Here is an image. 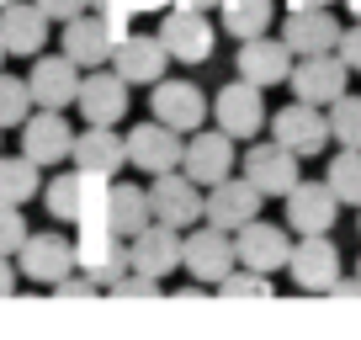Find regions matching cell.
Returning <instances> with one entry per match:
<instances>
[{
    "label": "cell",
    "mask_w": 361,
    "mask_h": 340,
    "mask_svg": "<svg viewBox=\"0 0 361 340\" xmlns=\"http://www.w3.org/2000/svg\"><path fill=\"white\" fill-rule=\"evenodd\" d=\"M335 37H340V22L329 16V6H298V11H287V22H282V43H287L293 59L335 54Z\"/></svg>",
    "instance_id": "44dd1931"
},
{
    "label": "cell",
    "mask_w": 361,
    "mask_h": 340,
    "mask_svg": "<svg viewBox=\"0 0 361 340\" xmlns=\"http://www.w3.org/2000/svg\"><path fill=\"white\" fill-rule=\"evenodd\" d=\"M180 266L197 277V282H218V277L234 266V239H228V229H192V234L180 239Z\"/></svg>",
    "instance_id": "ffe728a7"
},
{
    "label": "cell",
    "mask_w": 361,
    "mask_h": 340,
    "mask_svg": "<svg viewBox=\"0 0 361 340\" xmlns=\"http://www.w3.org/2000/svg\"><path fill=\"white\" fill-rule=\"evenodd\" d=\"M32 6H37L43 16H48V22H69L75 11H85L90 0H32Z\"/></svg>",
    "instance_id": "8d00e7d4"
},
{
    "label": "cell",
    "mask_w": 361,
    "mask_h": 340,
    "mask_svg": "<svg viewBox=\"0 0 361 340\" xmlns=\"http://www.w3.org/2000/svg\"><path fill=\"white\" fill-rule=\"evenodd\" d=\"M102 192H106V176H90V170H64L48 181V213L59 224H80L85 213L102 207Z\"/></svg>",
    "instance_id": "d6986e66"
},
{
    "label": "cell",
    "mask_w": 361,
    "mask_h": 340,
    "mask_svg": "<svg viewBox=\"0 0 361 340\" xmlns=\"http://www.w3.org/2000/svg\"><path fill=\"white\" fill-rule=\"evenodd\" d=\"M266 128H271V144L293 149L298 159L319 154V149L329 144V123H324V107H308V102H287L282 112H271V117H266Z\"/></svg>",
    "instance_id": "3957f363"
},
{
    "label": "cell",
    "mask_w": 361,
    "mask_h": 340,
    "mask_svg": "<svg viewBox=\"0 0 361 340\" xmlns=\"http://www.w3.org/2000/svg\"><path fill=\"white\" fill-rule=\"evenodd\" d=\"M149 112H154V123L176 128V133H192V128L207 123V96L197 91L192 80H154V96H149Z\"/></svg>",
    "instance_id": "4fadbf2b"
},
{
    "label": "cell",
    "mask_w": 361,
    "mask_h": 340,
    "mask_svg": "<svg viewBox=\"0 0 361 340\" xmlns=\"http://www.w3.org/2000/svg\"><path fill=\"white\" fill-rule=\"evenodd\" d=\"M16 261H22V277L27 282H43V287H54L59 277H69L75 272V239L69 234H27L22 245H16Z\"/></svg>",
    "instance_id": "9c48e42d"
},
{
    "label": "cell",
    "mask_w": 361,
    "mask_h": 340,
    "mask_svg": "<svg viewBox=\"0 0 361 340\" xmlns=\"http://www.w3.org/2000/svg\"><path fill=\"white\" fill-rule=\"evenodd\" d=\"M218 16H224L228 37H260L271 27V16H276V6L271 0H218Z\"/></svg>",
    "instance_id": "f1b7e54d"
},
{
    "label": "cell",
    "mask_w": 361,
    "mask_h": 340,
    "mask_svg": "<svg viewBox=\"0 0 361 340\" xmlns=\"http://www.w3.org/2000/svg\"><path fill=\"white\" fill-rule=\"evenodd\" d=\"M69 107H80L85 123L112 128V123H123V112H128V80H117L106 64L80 69V85H75V102Z\"/></svg>",
    "instance_id": "5b68a950"
},
{
    "label": "cell",
    "mask_w": 361,
    "mask_h": 340,
    "mask_svg": "<svg viewBox=\"0 0 361 340\" xmlns=\"http://www.w3.org/2000/svg\"><path fill=\"white\" fill-rule=\"evenodd\" d=\"M149 0H90V11L102 16V22H112L117 32H128V27H133V16L144 11Z\"/></svg>",
    "instance_id": "836d02e7"
},
{
    "label": "cell",
    "mask_w": 361,
    "mask_h": 340,
    "mask_svg": "<svg viewBox=\"0 0 361 340\" xmlns=\"http://www.w3.org/2000/svg\"><path fill=\"white\" fill-rule=\"evenodd\" d=\"M102 224L112 229L117 239H133L138 229L149 224V197H144V186H133V181H106V192H102Z\"/></svg>",
    "instance_id": "4316f807"
},
{
    "label": "cell",
    "mask_w": 361,
    "mask_h": 340,
    "mask_svg": "<svg viewBox=\"0 0 361 340\" xmlns=\"http://www.w3.org/2000/svg\"><path fill=\"white\" fill-rule=\"evenodd\" d=\"M287 69H293V54H287V43L282 37H245L239 43V80H250V85H282L287 80Z\"/></svg>",
    "instance_id": "484cf974"
},
{
    "label": "cell",
    "mask_w": 361,
    "mask_h": 340,
    "mask_svg": "<svg viewBox=\"0 0 361 340\" xmlns=\"http://www.w3.org/2000/svg\"><path fill=\"white\" fill-rule=\"evenodd\" d=\"M239 165H245V181L255 186L260 197H282V192H293V186L303 181V159H298L293 149H282V144H255Z\"/></svg>",
    "instance_id": "8fae6325"
},
{
    "label": "cell",
    "mask_w": 361,
    "mask_h": 340,
    "mask_svg": "<svg viewBox=\"0 0 361 340\" xmlns=\"http://www.w3.org/2000/svg\"><path fill=\"white\" fill-rule=\"evenodd\" d=\"M69 159H75V170H90V176H106V181H112L117 170L128 165L123 159V133H117V128H102V123H85V133H75V144H69Z\"/></svg>",
    "instance_id": "d4e9b609"
},
{
    "label": "cell",
    "mask_w": 361,
    "mask_h": 340,
    "mask_svg": "<svg viewBox=\"0 0 361 340\" xmlns=\"http://www.w3.org/2000/svg\"><path fill=\"white\" fill-rule=\"evenodd\" d=\"M282 202H287V229L293 234H329L335 229L340 202L329 197L324 181H298L293 192H282Z\"/></svg>",
    "instance_id": "603a6c76"
},
{
    "label": "cell",
    "mask_w": 361,
    "mask_h": 340,
    "mask_svg": "<svg viewBox=\"0 0 361 340\" xmlns=\"http://www.w3.org/2000/svg\"><path fill=\"white\" fill-rule=\"evenodd\" d=\"M356 282H361V266H356Z\"/></svg>",
    "instance_id": "7bdbcfd3"
},
{
    "label": "cell",
    "mask_w": 361,
    "mask_h": 340,
    "mask_svg": "<svg viewBox=\"0 0 361 340\" xmlns=\"http://www.w3.org/2000/svg\"><path fill=\"white\" fill-rule=\"evenodd\" d=\"M324 186H329V197H335V202L361 207V149H340V154L329 159Z\"/></svg>",
    "instance_id": "f546056e"
},
{
    "label": "cell",
    "mask_w": 361,
    "mask_h": 340,
    "mask_svg": "<svg viewBox=\"0 0 361 340\" xmlns=\"http://www.w3.org/2000/svg\"><path fill=\"white\" fill-rule=\"evenodd\" d=\"M0 64H6V43H0Z\"/></svg>",
    "instance_id": "b9f144b4"
},
{
    "label": "cell",
    "mask_w": 361,
    "mask_h": 340,
    "mask_svg": "<svg viewBox=\"0 0 361 340\" xmlns=\"http://www.w3.org/2000/svg\"><path fill=\"white\" fill-rule=\"evenodd\" d=\"M43 192V176H37V165L27 154H0V202H32V197Z\"/></svg>",
    "instance_id": "83f0119b"
},
{
    "label": "cell",
    "mask_w": 361,
    "mask_h": 340,
    "mask_svg": "<svg viewBox=\"0 0 361 340\" xmlns=\"http://www.w3.org/2000/svg\"><path fill=\"white\" fill-rule=\"evenodd\" d=\"M0 43H6V54H43L48 43V16L37 11L32 0H0Z\"/></svg>",
    "instance_id": "cb8c5ba5"
},
{
    "label": "cell",
    "mask_w": 361,
    "mask_h": 340,
    "mask_svg": "<svg viewBox=\"0 0 361 340\" xmlns=\"http://www.w3.org/2000/svg\"><path fill=\"white\" fill-rule=\"evenodd\" d=\"M27 112H32L27 80H16V75H0V128H16Z\"/></svg>",
    "instance_id": "d6a6232c"
},
{
    "label": "cell",
    "mask_w": 361,
    "mask_h": 340,
    "mask_svg": "<svg viewBox=\"0 0 361 340\" xmlns=\"http://www.w3.org/2000/svg\"><path fill=\"white\" fill-rule=\"evenodd\" d=\"M149 6H154V0H149Z\"/></svg>",
    "instance_id": "ee69618b"
},
{
    "label": "cell",
    "mask_w": 361,
    "mask_h": 340,
    "mask_svg": "<svg viewBox=\"0 0 361 340\" xmlns=\"http://www.w3.org/2000/svg\"><path fill=\"white\" fill-rule=\"evenodd\" d=\"M234 138L224 128H192V133L180 138V176L197 186H213L224 176H234Z\"/></svg>",
    "instance_id": "6da1fadb"
},
{
    "label": "cell",
    "mask_w": 361,
    "mask_h": 340,
    "mask_svg": "<svg viewBox=\"0 0 361 340\" xmlns=\"http://www.w3.org/2000/svg\"><path fill=\"white\" fill-rule=\"evenodd\" d=\"M180 138L176 128L165 123H138L133 133H123V159L133 170H144V176H159V170H176L180 165Z\"/></svg>",
    "instance_id": "7c38bea8"
},
{
    "label": "cell",
    "mask_w": 361,
    "mask_h": 340,
    "mask_svg": "<svg viewBox=\"0 0 361 340\" xmlns=\"http://www.w3.org/2000/svg\"><path fill=\"white\" fill-rule=\"evenodd\" d=\"M345 6H350V16H356V22H361V0H345Z\"/></svg>",
    "instance_id": "60d3db41"
},
{
    "label": "cell",
    "mask_w": 361,
    "mask_h": 340,
    "mask_svg": "<svg viewBox=\"0 0 361 340\" xmlns=\"http://www.w3.org/2000/svg\"><path fill=\"white\" fill-rule=\"evenodd\" d=\"M16 128H22V154L32 159L37 170H43V165H64V159H69L75 128L64 123V112H48V107H37V112H27Z\"/></svg>",
    "instance_id": "52a82bcc"
},
{
    "label": "cell",
    "mask_w": 361,
    "mask_h": 340,
    "mask_svg": "<svg viewBox=\"0 0 361 340\" xmlns=\"http://www.w3.org/2000/svg\"><path fill=\"white\" fill-rule=\"evenodd\" d=\"M165 48H159V37H117L112 43V59H106V69H112L117 80H128V91L133 85H154L159 75H165Z\"/></svg>",
    "instance_id": "7402d4cb"
},
{
    "label": "cell",
    "mask_w": 361,
    "mask_h": 340,
    "mask_svg": "<svg viewBox=\"0 0 361 340\" xmlns=\"http://www.w3.org/2000/svg\"><path fill=\"white\" fill-rule=\"evenodd\" d=\"M80 69L69 64L64 54H32V69H27V96L32 107H48V112H64L75 102Z\"/></svg>",
    "instance_id": "ac0fdd59"
},
{
    "label": "cell",
    "mask_w": 361,
    "mask_h": 340,
    "mask_svg": "<svg viewBox=\"0 0 361 340\" xmlns=\"http://www.w3.org/2000/svg\"><path fill=\"white\" fill-rule=\"evenodd\" d=\"M159 48H165V59H176V64H207L213 59V43L218 32L207 27V11H192V6H176V11H165V22H159Z\"/></svg>",
    "instance_id": "7a4b0ae2"
},
{
    "label": "cell",
    "mask_w": 361,
    "mask_h": 340,
    "mask_svg": "<svg viewBox=\"0 0 361 340\" xmlns=\"http://www.w3.org/2000/svg\"><path fill=\"white\" fill-rule=\"evenodd\" d=\"M176 6H192V11H218V0H176Z\"/></svg>",
    "instance_id": "f35d334b"
},
{
    "label": "cell",
    "mask_w": 361,
    "mask_h": 340,
    "mask_svg": "<svg viewBox=\"0 0 361 340\" xmlns=\"http://www.w3.org/2000/svg\"><path fill=\"white\" fill-rule=\"evenodd\" d=\"M176 266H180V229L149 218V224L128 239V272H144V277H154V282H165Z\"/></svg>",
    "instance_id": "ba28073f"
},
{
    "label": "cell",
    "mask_w": 361,
    "mask_h": 340,
    "mask_svg": "<svg viewBox=\"0 0 361 340\" xmlns=\"http://www.w3.org/2000/svg\"><path fill=\"white\" fill-rule=\"evenodd\" d=\"M218 293L224 298H271V277L250 272V266H228V272L218 277Z\"/></svg>",
    "instance_id": "1f68e13d"
},
{
    "label": "cell",
    "mask_w": 361,
    "mask_h": 340,
    "mask_svg": "<svg viewBox=\"0 0 361 340\" xmlns=\"http://www.w3.org/2000/svg\"><path fill=\"white\" fill-rule=\"evenodd\" d=\"M117 37H123V32H117L112 22H102V16L85 6V11H75V16L64 22V59H69L75 69H96V64H106V59H112V43H117Z\"/></svg>",
    "instance_id": "5bb4252c"
},
{
    "label": "cell",
    "mask_w": 361,
    "mask_h": 340,
    "mask_svg": "<svg viewBox=\"0 0 361 340\" xmlns=\"http://www.w3.org/2000/svg\"><path fill=\"white\" fill-rule=\"evenodd\" d=\"M234 266H250V272H282L287 266V229H276V224H260V218H250V224H239L234 234Z\"/></svg>",
    "instance_id": "2e32d148"
},
{
    "label": "cell",
    "mask_w": 361,
    "mask_h": 340,
    "mask_svg": "<svg viewBox=\"0 0 361 340\" xmlns=\"http://www.w3.org/2000/svg\"><path fill=\"white\" fill-rule=\"evenodd\" d=\"M250 218H260V192L245 181V176H224V181L207 186V197H202V224L228 229V234H234V229L250 224Z\"/></svg>",
    "instance_id": "e0dca14e"
},
{
    "label": "cell",
    "mask_w": 361,
    "mask_h": 340,
    "mask_svg": "<svg viewBox=\"0 0 361 340\" xmlns=\"http://www.w3.org/2000/svg\"><path fill=\"white\" fill-rule=\"evenodd\" d=\"M6 293H16V266H11V255H0V298Z\"/></svg>",
    "instance_id": "74e56055"
},
{
    "label": "cell",
    "mask_w": 361,
    "mask_h": 340,
    "mask_svg": "<svg viewBox=\"0 0 361 340\" xmlns=\"http://www.w3.org/2000/svg\"><path fill=\"white\" fill-rule=\"evenodd\" d=\"M213 117L228 138H260V128H266V91L250 85V80H234V85L218 91Z\"/></svg>",
    "instance_id": "9a60e30c"
},
{
    "label": "cell",
    "mask_w": 361,
    "mask_h": 340,
    "mask_svg": "<svg viewBox=\"0 0 361 340\" xmlns=\"http://www.w3.org/2000/svg\"><path fill=\"white\" fill-rule=\"evenodd\" d=\"M345 75L350 69L340 64V54H303L293 59L282 85H293V102H308V107H329L340 91H345Z\"/></svg>",
    "instance_id": "277c9868"
},
{
    "label": "cell",
    "mask_w": 361,
    "mask_h": 340,
    "mask_svg": "<svg viewBox=\"0 0 361 340\" xmlns=\"http://www.w3.org/2000/svg\"><path fill=\"white\" fill-rule=\"evenodd\" d=\"M144 197H149V218H154V224H170V229L202 224V186L176 176V170H159Z\"/></svg>",
    "instance_id": "8992f818"
},
{
    "label": "cell",
    "mask_w": 361,
    "mask_h": 340,
    "mask_svg": "<svg viewBox=\"0 0 361 340\" xmlns=\"http://www.w3.org/2000/svg\"><path fill=\"white\" fill-rule=\"evenodd\" d=\"M27 239V218H22V207H11V202H0V255H16V245Z\"/></svg>",
    "instance_id": "e575fe53"
},
{
    "label": "cell",
    "mask_w": 361,
    "mask_h": 340,
    "mask_svg": "<svg viewBox=\"0 0 361 340\" xmlns=\"http://www.w3.org/2000/svg\"><path fill=\"white\" fill-rule=\"evenodd\" d=\"M298 6H335V0H287V11H298Z\"/></svg>",
    "instance_id": "ab89813d"
},
{
    "label": "cell",
    "mask_w": 361,
    "mask_h": 340,
    "mask_svg": "<svg viewBox=\"0 0 361 340\" xmlns=\"http://www.w3.org/2000/svg\"><path fill=\"white\" fill-rule=\"evenodd\" d=\"M335 54H340V64H345V69H356V75H361V22L340 27V37H335Z\"/></svg>",
    "instance_id": "d590c367"
},
{
    "label": "cell",
    "mask_w": 361,
    "mask_h": 340,
    "mask_svg": "<svg viewBox=\"0 0 361 340\" xmlns=\"http://www.w3.org/2000/svg\"><path fill=\"white\" fill-rule=\"evenodd\" d=\"M287 272L303 293H329L340 277V250L329 245V234H298V245H287Z\"/></svg>",
    "instance_id": "30bf717a"
},
{
    "label": "cell",
    "mask_w": 361,
    "mask_h": 340,
    "mask_svg": "<svg viewBox=\"0 0 361 340\" xmlns=\"http://www.w3.org/2000/svg\"><path fill=\"white\" fill-rule=\"evenodd\" d=\"M324 123H329V138H340V149H361V96L340 91L324 107Z\"/></svg>",
    "instance_id": "4dcf8cb0"
}]
</instances>
